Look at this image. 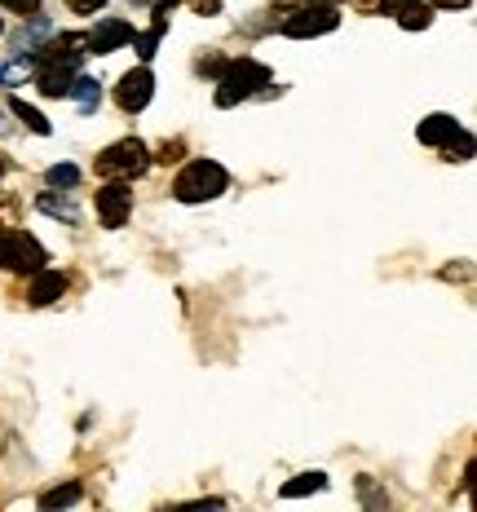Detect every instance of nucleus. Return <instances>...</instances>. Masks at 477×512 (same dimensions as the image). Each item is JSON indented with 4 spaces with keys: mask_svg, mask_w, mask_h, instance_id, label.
<instances>
[{
    "mask_svg": "<svg viewBox=\"0 0 477 512\" xmlns=\"http://www.w3.org/2000/svg\"><path fill=\"white\" fill-rule=\"evenodd\" d=\"M151 146L146 142H137V137H120V142H111L106 151L98 155V177L102 181H137V177H146L151 173Z\"/></svg>",
    "mask_w": 477,
    "mask_h": 512,
    "instance_id": "1",
    "label": "nucleus"
},
{
    "mask_svg": "<svg viewBox=\"0 0 477 512\" xmlns=\"http://www.w3.org/2000/svg\"><path fill=\"white\" fill-rule=\"evenodd\" d=\"M226 186H230V173L217 159H195V164H186L182 177L173 181V195L182 199V204H208V199L226 195Z\"/></svg>",
    "mask_w": 477,
    "mask_h": 512,
    "instance_id": "2",
    "label": "nucleus"
},
{
    "mask_svg": "<svg viewBox=\"0 0 477 512\" xmlns=\"http://www.w3.org/2000/svg\"><path fill=\"white\" fill-rule=\"evenodd\" d=\"M261 89H270V67H261V62H252V58L230 62V67L221 71V80H217V106L226 111V106L261 98Z\"/></svg>",
    "mask_w": 477,
    "mask_h": 512,
    "instance_id": "3",
    "label": "nucleus"
},
{
    "mask_svg": "<svg viewBox=\"0 0 477 512\" xmlns=\"http://www.w3.org/2000/svg\"><path fill=\"white\" fill-rule=\"evenodd\" d=\"M40 265H49V252L40 248L31 234H23V230H0V270L36 274Z\"/></svg>",
    "mask_w": 477,
    "mask_h": 512,
    "instance_id": "4",
    "label": "nucleus"
},
{
    "mask_svg": "<svg viewBox=\"0 0 477 512\" xmlns=\"http://www.w3.org/2000/svg\"><path fill=\"white\" fill-rule=\"evenodd\" d=\"M341 27V14L332 5H310V9H296V14L283 18V36L292 40H310V36H327V31Z\"/></svg>",
    "mask_w": 477,
    "mask_h": 512,
    "instance_id": "5",
    "label": "nucleus"
},
{
    "mask_svg": "<svg viewBox=\"0 0 477 512\" xmlns=\"http://www.w3.org/2000/svg\"><path fill=\"white\" fill-rule=\"evenodd\" d=\"M98 217L106 230H124L133 217V190L129 181H102L98 190Z\"/></svg>",
    "mask_w": 477,
    "mask_h": 512,
    "instance_id": "6",
    "label": "nucleus"
},
{
    "mask_svg": "<svg viewBox=\"0 0 477 512\" xmlns=\"http://www.w3.org/2000/svg\"><path fill=\"white\" fill-rule=\"evenodd\" d=\"M151 98H155V76H151V67H133L129 76L120 80V89H115V106L120 111H129V115H137V111H146L151 106Z\"/></svg>",
    "mask_w": 477,
    "mask_h": 512,
    "instance_id": "7",
    "label": "nucleus"
},
{
    "mask_svg": "<svg viewBox=\"0 0 477 512\" xmlns=\"http://www.w3.org/2000/svg\"><path fill=\"white\" fill-rule=\"evenodd\" d=\"M84 40H89V53H115L120 45H129L133 40V27L120 23V18H102V23L93 27Z\"/></svg>",
    "mask_w": 477,
    "mask_h": 512,
    "instance_id": "8",
    "label": "nucleus"
},
{
    "mask_svg": "<svg viewBox=\"0 0 477 512\" xmlns=\"http://www.w3.org/2000/svg\"><path fill=\"white\" fill-rule=\"evenodd\" d=\"M62 292H67V274H58V270H49V265H40L36 279H31V287H27V305L45 309V305L58 301Z\"/></svg>",
    "mask_w": 477,
    "mask_h": 512,
    "instance_id": "9",
    "label": "nucleus"
},
{
    "mask_svg": "<svg viewBox=\"0 0 477 512\" xmlns=\"http://www.w3.org/2000/svg\"><path fill=\"white\" fill-rule=\"evenodd\" d=\"M36 208L45 212V217L62 221V226H80V208L71 195H62V190H45V195H36Z\"/></svg>",
    "mask_w": 477,
    "mask_h": 512,
    "instance_id": "10",
    "label": "nucleus"
},
{
    "mask_svg": "<svg viewBox=\"0 0 477 512\" xmlns=\"http://www.w3.org/2000/svg\"><path fill=\"white\" fill-rule=\"evenodd\" d=\"M455 115H429V120H420V128H416V137L424 146H447L451 137H455Z\"/></svg>",
    "mask_w": 477,
    "mask_h": 512,
    "instance_id": "11",
    "label": "nucleus"
},
{
    "mask_svg": "<svg viewBox=\"0 0 477 512\" xmlns=\"http://www.w3.org/2000/svg\"><path fill=\"white\" fill-rule=\"evenodd\" d=\"M67 98H76V106L84 115H93L102 106V84L98 80H89V76H76L71 80V89H67Z\"/></svg>",
    "mask_w": 477,
    "mask_h": 512,
    "instance_id": "12",
    "label": "nucleus"
},
{
    "mask_svg": "<svg viewBox=\"0 0 477 512\" xmlns=\"http://www.w3.org/2000/svg\"><path fill=\"white\" fill-rule=\"evenodd\" d=\"M31 76H36V58H31V53H23V58L0 62V89H14V84H27Z\"/></svg>",
    "mask_w": 477,
    "mask_h": 512,
    "instance_id": "13",
    "label": "nucleus"
},
{
    "mask_svg": "<svg viewBox=\"0 0 477 512\" xmlns=\"http://www.w3.org/2000/svg\"><path fill=\"white\" fill-rule=\"evenodd\" d=\"M398 23L407 27V31H424V27L433 23V5H424V0H411V5L398 9Z\"/></svg>",
    "mask_w": 477,
    "mask_h": 512,
    "instance_id": "14",
    "label": "nucleus"
},
{
    "mask_svg": "<svg viewBox=\"0 0 477 512\" xmlns=\"http://www.w3.org/2000/svg\"><path fill=\"white\" fill-rule=\"evenodd\" d=\"M9 111H14L18 120H23V124L31 128V133H40V137H49V133H53L45 115H40V111H36V106H31V102H23V98H14V102H9Z\"/></svg>",
    "mask_w": 477,
    "mask_h": 512,
    "instance_id": "15",
    "label": "nucleus"
},
{
    "mask_svg": "<svg viewBox=\"0 0 477 512\" xmlns=\"http://www.w3.org/2000/svg\"><path fill=\"white\" fill-rule=\"evenodd\" d=\"M323 486H327V477H323V473H301L296 482L283 486L279 495H283V499H301V495H314V490H323Z\"/></svg>",
    "mask_w": 477,
    "mask_h": 512,
    "instance_id": "16",
    "label": "nucleus"
},
{
    "mask_svg": "<svg viewBox=\"0 0 477 512\" xmlns=\"http://www.w3.org/2000/svg\"><path fill=\"white\" fill-rule=\"evenodd\" d=\"M84 495L80 482H67V486H53L40 495V508H67V504H76V499Z\"/></svg>",
    "mask_w": 477,
    "mask_h": 512,
    "instance_id": "17",
    "label": "nucleus"
},
{
    "mask_svg": "<svg viewBox=\"0 0 477 512\" xmlns=\"http://www.w3.org/2000/svg\"><path fill=\"white\" fill-rule=\"evenodd\" d=\"M45 181L53 190H76L80 186V168L76 164H53L49 173H45Z\"/></svg>",
    "mask_w": 477,
    "mask_h": 512,
    "instance_id": "18",
    "label": "nucleus"
},
{
    "mask_svg": "<svg viewBox=\"0 0 477 512\" xmlns=\"http://www.w3.org/2000/svg\"><path fill=\"white\" fill-rule=\"evenodd\" d=\"M442 151H447L455 164H464V159H473V137L464 133V128H455V137H451L447 146H442Z\"/></svg>",
    "mask_w": 477,
    "mask_h": 512,
    "instance_id": "19",
    "label": "nucleus"
},
{
    "mask_svg": "<svg viewBox=\"0 0 477 512\" xmlns=\"http://www.w3.org/2000/svg\"><path fill=\"white\" fill-rule=\"evenodd\" d=\"M159 36H164V31H142V36H137V31H133V45H137V58H142V62H151L155 58V45H159Z\"/></svg>",
    "mask_w": 477,
    "mask_h": 512,
    "instance_id": "20",
    "label": "nucleus"
},
{
    "mask_svg": "<svg viewBox=\"0 0 477 512\" xmlns=\"http://www.w3.org/2000/svg\"><path fill=\"white\" fill-rule=\"evenodd\" d=\"M102 5L106 0H67L71 14H102Z\"/></svg>",
    "mask_w": 477,
    "mask_h": 512,
    "instance_id": "21",
    "label": "nucleus"
},
{
    "mask_svg": "<svg viewBox=\"0 0 477 512\" xmlns=\"http://www.w3.org/2000/svg\"><path fill=\"white\" fill-rule=\"evenodd\" d=\"M0 9H14V14H36V9H40V0H0Z\"/></svg>",
    "mask_w": 477,
    "mask_h": 512,
    "instance_id": "22",
    "label": "nucleus"
},
{
    "mask_svg": "<svg viewBox=\"0 0 477 512\" xmlns=\"http://www.w3.org/2000/svg\"><path fill=\"white\" fill-rule=\"evenodd\" d=\"M190 9H195V14H204V18H212V14H221V0H190Z\"/></svg>",
    "mask_w": 477,
    "mask_h": 512,
    "instance_id": "23",
    "label": "nucleus"
},
{
    "mask_svg": "<svg viewBox=\"0 0 477 512\" xmlns=\"http://www.w3.org/2000/svg\"><path fill=\"white\" fill-rule=\"evenodd\" d=\"M469 0H433V9H464Z\"/></svg>",
    "mask_w": 477,
    "mask_h": 512,
    "instance_id": "24",
    "label": "nucleus"
},
{
    "mask_svg": "<svg viewBox=\"0 0 477 512\" xmlns=\"http://www.w3.org/2000/svg\"><path fill=\"white\" fill-rule=\"evenodd\" d=\"M385 5H389V9H402V5H411V0H385Z\"/></svg>",
    "mask_w": 477,
    "mask_h": 512,
    "instance_id": "25",
    "label": "nucleus"
},
{
    "mask_svg": "<svg viewBox=\"0 0 477 512\" xmlns=\"http://www.w3.org/2000/svg\"><path fill=\"white\" fill-rule=\"evenodd\" d=\"M5 173H9V159H5V155H0V177H5Z\"/></svg>",
    "mask_w": 477,
    "mask_h": 512,
    "instance_id": "26",
    "label": "nucleus"
},
{
    "mask_svg": "<svg viewBox=\"0 0 477 512\" xmlns=\"http://www.w3.org/2000/svg\"><path fill=\"white\" fill-rule=\"evenodd\" d=\"M133 5H151V0H133Z\"/></svg>",
    "mask_w": 477,
    "mask_h": 512,
    "instance_id": "27",
    "label": "nucleus"
},
{
    "mask_svg": "<svg viewBox=\"0 0 477 512\" xmlns=\"http://www.w3.org/2000/svg\"><path fill=\"white\" fill-rule=\"evenodd\" d=\"M0 31H5V23H0Z\"/></svg>",
    "mask_w": 477,
    "mask_h": 512,
    "instance_id": "28",
    "label": "nucleus"
}]
</instances>
